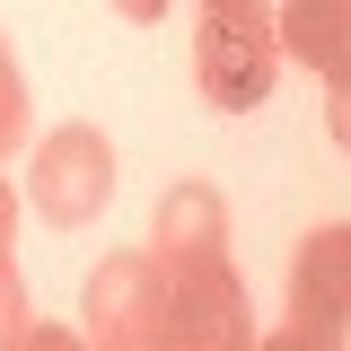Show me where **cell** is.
<instances>
[{
    "label": "cell",
    "instance_id": "cell-1",
    "mask_svg": "<svg viewBox=\"0 0 351 351\" xmlns=\"http://www.w3.org/2000/svg\"><path fill=\"white\" fill-rule=\"evenodd\" d=\"M149 263H158V290L176 316V351H255V316L228 272V219H219L211 184H167Z\"/></svg>",
    "mask_w": 351,
    "mask_h": 351
},
{
    "label": "cell",
    "instance_id": "cell-2",
    "mask_svg": "<svg viewBox=\"0 0 351 351\" xmlns=\"http://www.w3.org/2000/svg\"><path fill=\"white\" fill-rule=\"evenodd\" d=\"M193 80L219 114H255L281 80V36L263 9H202L193 27Z\"/></svg>",
    "mask_w": 351,
    "mask_h": 351
},
{
    "label": "cell",
    "instance_id": "cell-3",
    "mask_svg": "<svg viewBox=\"0 0 351 351\" xmlns=\"http://www.w3.org/2000/svg\"><path fill=\"white\" fill-rule=\"evenodd\" d=\"M88 351H176V316H167V290H158V263L149 255H106L88 272Z\"/></svg>",
    "mask_w": 351,
    "mask_h": 351
},
{
    "label": "cell",
    "instance_id": "cell-4",
    "mask_svg": "<svg viewBox=\"0 0 351 351\" xmlns=\"http://www.w3.org/2000/svg\"><path fill=\"white\" fill-rule=\"evenodd\" d=\"M27 202L53 228H88V219L114 202V149L97 123H62L36 141V176H27Z\"/></svg>",
    "mask_w": 351,
    "mask_h": 351
},
{
    "label": "cell",
    "instance_id": "cell-5",
    "mask_svg": "<svg viewBox=\"0 0 351 351\" xmlns=\"http://www.w3.org/2000/svg\"><path fill=\"white\" fill-rule=\"evenodd\" d=\"M272 36H281V62H307L325 80V132L351 149V0H281Z\"/></svg>",
    "mask_w": 351,
    "mask_h": 351
},
{
    "label": "cell",
    "instance_id": "cell-6",
    "mask_svg": "<svg viewBox=\"0 0 351 351\" xmlns=\"http://www.w3.org/2000/svg\"><path fill=\"white\" fill-rule=\"evenodd\" d=\"M290 325H316V334H343L351 325V219L316 228L290 263Z\"/></svg>",
    "mask_w": 351,
    "mask_h": 351
},
{
    "label": "cell",
    "instance_id": "cell-7",
    "mask_svg": "<svg viewBox=\"0 0 351 351\" xmlns=\"http://www.w3.org/2000/svg\"><path fill=\"white\" fill-rule=\"evenodd\" d=\"M27 325H36V307H27V281H18V263L0 255V351L27 343Z\"/></svg>",
    "mask_w": 351,
    "mask_h": 351
},
{
    "label": "cell",
    "instance_id": "cell-8",
    "mask_svg": "<svg viewBox=\"0 0 351 351\" xmlns=\"http://www.w3.org/2000/svg\"><path fill=\"white\" fill-rule=\"evenodd\" d=\"M18 141H27V80H18L9 44H0V149H18Z\"/></svg>",
    "mask_w": 351,
    "mask_h": 351
},
{
    "label": "cell",
    "instance_id": "cell-9",
    "mask_svg": "<svg viewBox=\"0 0 351 351\" xmlns=\"http://www.w3.org/2000/svg\"><path fill=\"white\" fill-rule=\"evenodd\" d=\"M255 351H343V334H316V325H281V334H263Z\"/></svg>",
    "mask_w": 351,
    "mask_h": 351
},
{
    "label": "cell",
    "instance_id": "cell-10",
    "mask_svg": "<svg viewBox=\"0 0 351 351\" xmlns=\"http://www.w3.org/2000/svg\"><path fill=\"white\" fill-rule=\"evenodd\" d=\"M18 351H88V343L71 334V325H27V343H18Z\"/></svg>",
    "mask_w": 351,
    "mask_h": 351
},
{
    "label": "cell",
    "instance_id": "cell-11",
    "mask_svg": "<svg viewBox=\"0 0 351 351\" xmlns=\"http://www.w3.org/2000/svg\"><path fill=\"white\" fill-rule=\"evenodd\" d=\"M9 228H18V193L0 184V255H9Z\"/></svg>",
    "mask_w": 351,
    "mask_h": 351
},
{
    "label": "cell",
    "instance_id": "cell-12",
    "mask_svg": "<svg viewBox=\"0 0 351 351\" xmlns=\"http://www.w3.org/2000/svg\"><path fill=\"white\" fill-rule=\"evenodd\" d=\"M123 18H167V0H114Z\"/></svg>",
    "mask_w": 351,
    "mask_h": 351
},
{
    "label": "cell",
    "instance_id": "cell-13",
    "mask_svg": "<svg viewBox=\"0 0 351 351\" xmlns=\"http://www.w3.org/2000/svg\"><path fill=\"white\" fill-rule=\"evenodd\" d=\"M202 9H263V0H202Z\"/></svg>",
    "mask_w": 351,
    "mask_h": 351
}]
</instances>
